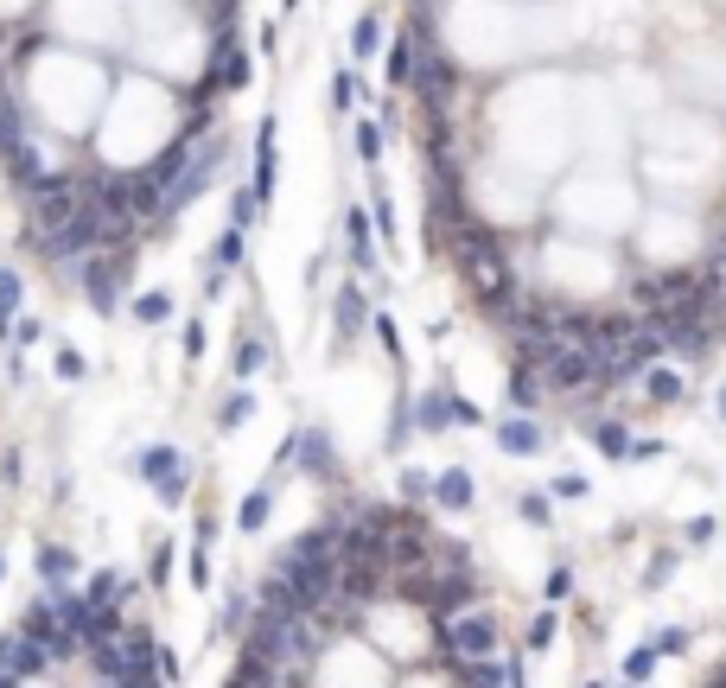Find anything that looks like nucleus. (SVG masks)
Masks as SVG:
<instances>
[{
  "label": "nucleus",
  "mask_w": 726,
  "mask_h": 688,
  "mask_svg": "<svg viewBox=\"0 0 726 688\" xmlns=\"http://www.w3.org/2000/svg\"><path fill=\"white\" fill-rule=\"evenodd\" d=\"M13 147H26V122H20V102L0 90V160H7Z\"/></svg>",
  "instance_id": "aec40b11"
},
{
  "label": "nucleus",
  "mask_w": 726,
  "mask_h": 688,
  "mask_svg": "<svg viewBox=\"0 0 726 688\" xmlns=\"http://www.w3.org/2000/svg\"><path fill=\"white\" fill-rule=\"evenodd\" d=\"M370 236H376V217H370V211H357V204H351V211H344V243H351V262H357L363 274L376 268V249H370Z\"/></svg>",
  "instance_id": "9d476101"
},
{
  "label": "nucleus",
  "mask_w": 726,
  "mask_h": 688,
  "mask_svg": "<svg viewBox=\"0 0 726 688\" xmlns=\"http://www.w3.org/2000/svg\"><path fill=\"white\" fill-rule=\"evenodd\" d=\"M402 497H408V504H421V497H434V478H427L421 466H402Z\"/></svg>",
  "instance_id": "7c9ffc66"
},
{
  "label": "nucleus",
  "mask_w": 726,
  "mask_h": 688,
  "mask_svg": "<svg viewBox=\"0 0 726 688\" xmlns=\"http://www.w3.org/2000/svg\"><path fill=\"white\" fill-rule=\"evenodd\" d=\"M32 567H39V580H45L51 593H64V587L77 580V567H83V561H77V548H71V542H39Z\"/></svg>",
  "instance_id": "6e6552de"
},
{
  "label": "nucleus",
  "mask_w": 726,
  "mask_h": 688,
  "mask_svg": "<svg viewBox=\"0 0 726 688\" xmlns=\"http://www.w3.org/2000/svg\"><path fill=\"white\" fill-rule=\"evenodd\" d=\"M274 192V122H262V134H255V198Z\"/></svg>",
  "instance_id": "f3484780"
},
{
  "label": "nucleus",
  "mask_w": 726,
  "mask_h": 688,
  "mask_svg": "<svg viewBox=\"0 0 726 688\" xmlns=\"http://www.w3.org/2000/svg\"><path fill=\"white\" fill-rule=\"evenodd\" d=\"M586 440H593L605 459H625L631 453V427L625 421H586Z\"/></svg>",
  "instance_id": "2eb2a0df"
},
{
  "label": "nucleus",
  "mask_w": 726,
  "mask_h": 688,
  "mask_svg": "<svg viewBox=\"0 0 726 688\" xmlns=\"http://www.w3.org/2000/svg\"><path fill=\"white\" fill-rule=\"evenodd\" d=\"M414 90H421L427 115H440V109H446V96L459 90V64L446 58V51H421V64H414Z\"/></svg>",
  "instance_id": "20e7f679"
},
{
  "label": "nucleus",
  "mask_w": 726,
  "mask_h": 688,
  "mask_svg": "<svg viewBox=\"0 0 726 688\" xmlns=\"http://www.w3.org/2000/svg\"><path fill=\"white\" fill-rule=\"evenodd\" d=\"M414 64H421V45H414V32L389 45V83H414Z\"/></svg>",
  "instance_id": "4be33fe9"
},
{
  "label": "nucleus",
  "mask_w": 726,
  "mask_h": 688,
  "mask_svg": "<svg viewBox=\"0 0 726 688\" xmlns=\"http://www.w3.org/2000/svg\"><path fill=\"white\" fill-rule=\"evenodd\" d=\"M701 688H726V657H720V669H714V676H707Z\"/></svg>",
  "instance_id": "79ce46f5"
},
{
  "label": "nucleus",
  "mask_w": 726,
  "mask_h": 688,
  "mask_svg": "<svg viewBox=\"0 0 726 688\" xmlns=\"http://www.w3.org/2000/svg\"><path fill=\"white\" fill-rule=\"evenodd\" d=\"M440 644L453 650V657H504V625H497L491 606H472L459 618H440Z\"/></svg>",
  "instance_id": "f257e3e1"
},
{
  "label": "nucleus",
  "mask_w": 726,
  "mask_h": 688,
  "mask_svg": "<svg viewBox=\"0 0 726 688\" xmlns=\"http://www.w3.org/2000/svg\"><path fill=\"white\" fill-rule=\"evenodd\" d=\"M357 153H363V166H376V153H383V128H376V122L357 128Z\"/></svg>",
  "instance_id": "2f4dec72"
},
{
  "label": "nucleus",
  "mask_w": 726,
  "mask_h": 688,
  "mask_svg": "<svg viewBox=\"0 0 726 688\" xmlns=\"http://www.w3.org/2000/svg\"><path fill=\"white\" fill-rule=\"evenodd\" d=\"M268 516H274V478H268V485H255V491L236 504V529H242V536H262Z\"/></svg>",
  "instance_id": "f8f14e48"
},
{
  "label": "nucleus",
  "mask_w": 726,
  "mask_h": 688,
  "mask_svg": "<svg viewBox=\"0 0 726 688\" xmlns=\"http://www.w3.org/2000/svg\"><path fill=\"white\" fill-rule=\"evenodd\" d=\"M0 669H7V676H20V682H32V676H45L51 669V657L39 644H26L20 631H0Z\"/></svg>",
  "instance_id": "0eeeda50"
},
{
  "label": "nucleus",
  "mask_w": 726,
  "mask_h": 688,
  "mask_svg": "<svg viewBox=\"0 0 726 688\" xmlns=\"http://www.w3.org/2000/svg\"><path fill=\"white\" fill-rule=\"evenodd\" d=\"M446 421H465V427H472V421H478V408H472V402H459L453 389H427V395H421V408H414V427H421V434H440Z\"/></svg>",
  "instance_id": "39448f33"
},
{
  "label": "nucleus",
  "mask_w": 726,
  "mask_h": 688,
  "mask_svg": "<svg viewBox=\"0 0 726 688\" xmlns=\"http://www.w3.org/2000/svg\"><path fill=\"white\" fill-rule=\"evenodd\" d=\"M128 313H134V325H166L172 319V294H141Z\"/></svg>",
  "instance_id": "393cba45"
},
{
  "label": "nucleus",
  "mask_w": 726,
  "mask_h": 688,
  "mask_svg": "<svg viewBox=\"0 0 726 688\" xmlns=\"http://www.w3.org/2000/svg\"><path fill=\"white\" fill-rule=\"evenodd\" d=\"M332 102H338V109H351V102H357V77H351V71L332 77Z\"/></svg>",
  "instance_id": "f704fd0d"
},
{
  "label": "nucleus",
  "mask_w": 726,
  "mask_h": 688,
  "mask_svg": "<svg viewBox=\"0 0 726 688\" xmlns=\"http://www.w3.org/2000/svg\"><path fill=\"white\" fill-rule=\"evenodd\" d=\"M548 638H555V618H548V612H542V618H535V625H529V638H523V644H529V650H542Z\"/></svg>",
  "instance_id": "e433bc0d"
},
{
  "label": "nucleus",
  "mask_w": 726,
  "mask_h": 688,
  "mask_svg": "<svg viewBox=\"0 0 726 688\" xmlns=\"http://www.w3.org/2000/svg\"><path fill=\"white\" fill-rule=\"evenodd\" d=\"M77 211H83V185L71 179V172H51L39 192H32V223H39L32 236H58V230H71Z\"/></svg>",
  "instance_id": "7ed1b4c3"
},
{
  "label": "nucleus",
  "mask_w": 726,
  "mask_h": 688,
  "mask_svg": "<svg viewBox=\"0 0 726 688\" xmlns=\"http://www.w3.org/2000/svg\"><path fill=\"white\" fill-rule=\"evenodd\" d=\"M332 319H338V344H357L363 332H370V319H376V313H370V300H363L357 287L344 281V287H338V300H332Z\"/></svg>",
  "instance_id": "1a4fd4ad"
},
{
  "label": "nucleus",
  "mask_w": 726,
  "mask_h": 688,
  "mask_svg": "<svg viewBox=\"0 0 726 688\" xmlns=\"http://www.w3.org/2000/svg\"><path fill=\"white\" fill-rule=\"evenodd\" d=\"M249 612H255V593H249V587H230V593H223V618H217V631H223V638H236Z\"/></svg>",
  "instance_id": "412c9836"
},
{
  "label": "nucleus",
  "mask_w": 726,
  "mask_h": 688,
  "mask_svg": "<svg viewBox=\"0 0 726 688\" xmlns=\"http://www.w3.org/2000/svg\"><path fill=\"white\" fill-rule=\"evenodd\" d=\"M7 172H13V179H20V185H26V192H39V185H45V166H39V147H32V141H26V147H13V153H7Z\"/></svg>",
  "instance_id": "6ab92c4d"
},
{
  "label": "nucleus",
  "mask_w": 726,
  "mask_h": 688,
  "mask_svg": "<svg viewBox=\"0 0 726 688\" xmlns=\"http://www.w3.org/2000/svg\"><path fill=\"white\" fill-rule=\"evenodd\" d=\"M370 217H376V236H395V204H389L383 192H376V211H370Z\"/></svg>",
  "instance_id": "c9c22d12"
},
{
  "label": "nucleus",
  "mask_w": 726,
  "mask_h": 688,
  "mask_svg": "<svg viewBox=\"0 0 726 688\" xmlns=\"http://www.w3.org/2000/svg\"><path fill=\"white\" fill-rule=\"evenodd\" d=\"M0 688H20V676H7V669H0Z\"/></svg>",
  "instance_id": "37998d69"
},
{
  "label": "nucleus",
  "mask_w": 726,
  "mask_h": 688,
  "mask_svg": "<svg viewBox=\"0 0 726 688\" xmlns=\"http://www.w3.org/2000/svg\"><path fill=\"white\" fill-rule=\"evenodd\" d=\"M242 243H249L242 230H223V236H217V249H211V268H217V274H230V268L242 262Z\"/></svg>",
  "instance_id": "a878e982"
},
{
  "label": "nucleus",
  "mask_w": 726,
  "mask_h": 688,
  "mask_svg": "<svg viewBox=\"0 0 726 688\" xmlns=\"http://www.w3.org/2000/svg\"><path fill=\"white\" fill-rule=\"evenodd\" d=\"M166 574H172V548H160V555H153V587H166Z\"/></svg>",
  "instance_id": "ea45409f"
},
{
  "label": "nucleus",
  "mask_w": 726,
  "mask_h": 688,
  "mask_svg": "<svg viewBox=\"0 0 726 688\" xmlns=\"http://www.w3.org/2000/svg\"><path fill=\"white\" fill-rule=\"evenodd\" d=\"M249 415H255V395H249V389H230V395L217 402V434H236Z\"/></svg>",
  "instance_id": "a211bd4d"
},
{
  "label": "nucleus",
  "mask_w": 726,
  "mask_h": 688,
  "mask_svg": "<svg viewBox=\"0 0 726 688\" xmlns=\"http://www.w3.org/2000/svg\"><path fill=\"white\" fill-rule=\"evenodd\" d=\"M185 580H192L198 593L211 587V548H204V542H192V548H185Z\"/></svg>",
  "instance_id": "cd10ccee"
},
{
  "label": "nucleus",
  "mask_w": 726,
  "mask_h": 688,
  "mask_svg": "<svg viewBox=\"0 0 726 688\" xmlns=\"http://www.w3.org/2000/svg\"><path fill=\"white\" fill-rule=\"evenodd\" d=\"M370 325H376V338H383V351H389V357H402V332H395V319H389V313H376Z\"/></svg>",
  "instance_id": "473e14b6"
},
{
  "label": "nucleus",
  "mask_w": 726,
  "mask_h": 688,
  "mask_svg": "<svg viewBox=\"0 0 726 688\" xmlns=\"http://www.w3.org/2000/svg\"><path fill=\"white\" fill-rule=\"evenodd\" d=\"M121 281H128V262H90L83 268V294H90L96 313H121Z\"/></svg>",
  "instance_id": "423d86ee"
},
{
  "label": "nucleus",
  "mask_w": 726,
  "mask_h": 688,
  "mask_svg": "<svg viewBox=\"0 0 726 688\" xmlns=\"http://www.w3.org/2000/svg\"><path fill=\"white\" fill-rule=\"evenodd\" d=\"M134 472L153 485V497H160L166 510H179L185 497H192V472H185V453L179 446H166V440H153V446H141L134 453Z\"/></svg>",
  "instance_id": "f03ea898"
},
{
  "label": "nucleus",
  "mask_w": 726,
  "mask_h": 688,
  "mask_svg": "<svg viewBox=\"0 0 726 688\" xmlns=\"http://www.w3.org/2000/svg\"><path fill=\"white\" fill-rule=\"evenodd\" d=\"M0 580H7V555H0Z\"/></svg>",
  "instance_id": "c03bdc74"
},
{
  "label": "nucleus",
  "mask_w": 726,
  "mask_h": 688,
  "mask_svg": "<svg viewBox=\"0 0 726 688\" xmlns=\"http://www.w3.org/2000/svg\"><path fill=\"white\" fill-rule=\"evenodd\" d=\"M567 587H574V574H567V567H555V574H548V599H561Z\"/></svg>",
  "instance_id": "a19ab883"
},
{
  "label": "nucleus",
  "mask_w": 726,
  "mask_h": 688,
  "mask_svg": "<svg viewBox=\"0 0 726 688\" xmlns=\"http://www.w3.org/2000/svg\"><path fill=\"white\" fill-rule=\"evenodd\" d=\"M376 45H383V13H363L357 32H351V51L357 58H376Z\"/></svg>",
  "instance_id": "b1692460"
},
{
  "label": "nucleus",
  "mask_w": 726,
  "mask_h": 688,
  "mask_svg": "<svg viewBox=\"0 0 726 688\" xmlns=\"http://www.w3.org/2000/svg\"><path fill=\"white\" fill-rule=\"evenodd\" d=\"M542 427H535L529 415H510L504 427H497V446H504V453H542Z\"/></svg>",
  "instance_id": "ddd939ff"
},
{
  "label": "nucleus",
  "mask_w": 726,
  "mask_h": 688,
  "mask_svg": "<svg viewBox=\"0 0 726 688\" xmlns=\"http://www.w3.org/2000/svg\"><path fill=\"white\" fill-rule=\"evenodd\" d=\"M0 39H7V26H0Z\"/></svg>",
  "instance_id": "de8ad7c7"
},
{
  "label": "nucleus",
  "mask_w": 726,
  "mask_h": 688,
  "mask_svg": "<svg viewBox=\"0 0 726 688\" xmlns=\"http://www.w3.org/2000/svg\"><path fill=\"white\" fill-rule=\"evenodd\" d=\"M179 676H185L179 657H172V650H160V682H166V688H179Z\"/></svg>",
  "instance_id": "4c0bfd02"
},
{
  "label": "nucleus",
  "mask_w": 726,
  "mask_h": 688,
  "mask_svg": "<svg viewBox=\"0 0 726 688\" xmlns=\"http://www.w3.org/2000/svg\"><path fill=\"white\" fill-rule=\"evenodd\" d=\"M51 364H58V376H64V383H83V376H90L83 351H71V344H58V357H51Z\"/></svg>",
  "instance_id": "c756f323"
},
{
  "label": "nucleus",
  "mask_w": 726,
  "mask_h": 688,
  "mask_svg": "<svg viewBox=\"0 0 726 688\" xmlns=\"http://www.w3.org/2000/svg\"><path fill=\"white\" fill-rule=\"evenodd\" d=\"M281 7H300V0H281Z\"/></svg>",
  "instance_id": "49530a36"
},
{
  "label": "nucleus",
  "mask_w": 726,
  "mask_h": 688,
  "mask_svg": "<svg viewBox=\"0 0 726 688\" xmlns=\"http://www.w3.org/2000/svg\"><path fill=\"white\" fill-rule=\"evenodd\" d=\"M255 217H262V198H255V192H236V198H230V230L249 236V223H255Z\"/></svg>",
  "instance_id": "c85d7f7f"
},
{
  "label": "nucleus",
  "mask_w": 726,
  "mask_h": 688,
  "mask_svg": "<svg viewBox=\"0 0 726 688\" xmlns=\"http://www.w3.org/2000/svg\"><path fill=\"white\" fill-rule=\"evenodd\" d=\"M262 364H268V338H262V332H242V338H236V357H230V370L242 376V389H249V376L262 370Z\"/></svg>",
  "instance_id": "4468645a"
},
{
  "label": "nucleus",
  "mask_w": 726,
  "mask_h": 688,
  "mask_svg": "<svg viewBox=\"0 0 726 688\" xmlns=\"http://www.w3.org/2000/svg\"><path fill=\"white\" fill-rule=\"evenodd\" d=\"M510 402H516V415H529V408L542 402V383H535L529 370H510Z\"/></svg>",
  "instance_id": "bb28decb"
},
{
  "label": "nucleus",
  "mask_w": 726,
  "mask_h": 688,
  "mask_svg": "<svg viewBox=\"0 0 726 688\" xmlns=\"http://www.w3.org/2000/svg\"><path fill=\"white\" fill-rule=\"evenodd\" d=\"M134 587H128V580H121L115 574V567H102V574H90V580H83V606H90V612H115V599H128Z\"/></svg>",
  "instance_id": "9b49d317"
},
{
  "label": "nucleus",
  "mask_w": 726,
  "mask_h": 688,
  "mask_svg": "<svg viewBox=\"0 0 726 688\" xmlns=\"http://www.w3.org/2000/svg\"><path fill=\"white\" fill-rule=\"evenodd\" d=\"M720 415H726V389H720Z\"/></svg>",
  "instance_id": "a18cd8bd"
},
{
  "label": "nucleus",
  "mask_w": 726,
  "mask_h": 688,
  "mask_svg": "<svg viewBox=\"0 0 726 688\" xmlns=\"http://www.w3.org/2000/svg\"><path fill=\"white\" fill-rule=\"evenodd\" d=\"M179 344H185V357H198V351H204V325H185Z\"/></svg>",
  "instance_id": "58836bf2"
},
{
  "label": "nucleus",
  "mask_w": 726,
  "mask_h": 688,
  "mask_svg": "<svg viewBox=\"0 0 726 688\" xmlns=\"http://www.w3.org/2000/svg\"><path fill=\"white\" fill-rule=\"evenodd\" d=\"M39 338H45V325H39V319H26V313L13 319V344H20V351H26V344H39Z\"/></svg>",
  "instance_id": "72a5a7b5"
},
{
  "label": "nucleus",
  "mask_w": 726,
  "mask_h": 688,
  "mask_svg": "<svg viewBox=\"0 0 726 688\" xmlns=\"http://www.w3.org/2000/svg\"><path fill=\"white\" fill-rule=\"evenodd\" d=\"M434 504H440V510H465V504H472V472H459V466L440 472V478H434Z\"/></svg>",
  "instance_id": "dca6fc26"
},
{
  "label": "nucleus",
  "mask_w": 726,
  "mask_h": 688,
  "mask_svg": "<svg viewBox=\"0 0 726 688\" xmlns=\"http://www.w3.org/2000/svg\"><path fill=\"white\" fill-rule=\"evenodd\" d=\"M13 319H20V274L0 268V338L13 332Z\"/></svg>",
  "instance_id": "5701e85b"
}]
</instances>
